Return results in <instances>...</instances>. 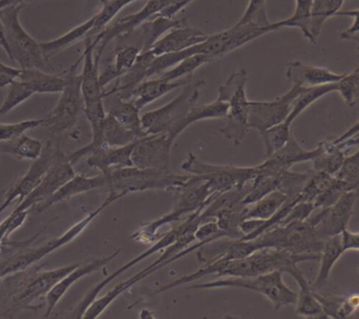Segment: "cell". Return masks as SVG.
<instances>
[{
  "mask_svg": "<svg viewBox=\"0 0 359 319\" xmlns=\"http://www.w3.org/2000/svg\"><path fill=\"white\" fill-rule=\"evenodd\" d=\"M306 260H319V254H293L285 250L266 247L238 259L224 260L217 258L208 260L203 262V268L196 272L180 277L167 285H163L161 289L157 290L156 293H163L174 287L190 283L191 281L198 280L203 277H254L273 271L287 273L295 279L296 283H300L306 280V278L304 273L298 268V264Z\"/></svg>",
  "mask_w": 359,
  "mask_h": 319,
  "instance_id": "obj_1",
  "label": "cell"
},
{
  "mask_svg": "<svg viewBox=\"0 0 359 319\" xmlns=\"http://www.w3.org/2000/svg\"><path fill=\"white\" fill-rule=\"evenodd\" d=\"M107 186L110 192L123 195L149 190L180 192L189 186L193 176L178 175L170 170L138 169L136 167L113 170L107 174Z\"/></svg>",
  "mask_w": 359,
  "mask_h": 319,
  "instance_id": "obj_2",
  "label": "cell"
},
{
  "mask_svg": "<svg viewBox=\"0 0 359 319\" xmlns=\"http://www.w3.org/2000/svg\"><path fill=\"white\" fill-rule=\"evenodd\" d=\"M205 85L203 79L192 81L184 86V89L169 104L149 111L140 116L142 130L148 135L167 134L171 142L184 132V118L193 107L196 106L201 95V89Z\"/></svg>",
  "mask_w": 359,
  "mask_h": 319,
  "instance_id": "obj_3",
  "label": "cell"
},
{
  "mask_svg": "<svg viewBox=\"0 0 359 319\" xmlns=\"http://www.w3.org/2000/svg\"><path fill=\"white\" fill-rule=\"evenodd\" d=\"M24 6H10L0 10V22L3 24L6 41L9 47L10 60L16 62L20 69H39L51 70L52 66L48 62L41 43L33 39L22 26L20 14Z\"/></svg>",
  "mask_w": 359,
  "mask_h": 319,
  "instance_id": "obj_4",
  "label": "cell"
},
{
  "mask_svg": "<svg viewBox=\"0 0 359 319\" xmlns=\"http://www.w3.org/2000/svg\"><path fill=\"white\" fill-rule=\"evenodd\" d=\"M123 195L118 194V193L110 192V195L107 197L106 201L100 207L96 208L94 211L90 212L81 222L71 226L68 231H66L60 237H56V238L48 241L47 243L41 245V247H29V249L20 250V251L15 252V253H12L9 257L5 258L3 262H0V278L26 270L29 266L34 264L35 262H39V260L55 252L56 250L68 245L71 241L74 240L79 234H81L104 209H107L109 205H112L115 201L123 198Z\"/></svg>",
  "mask_w": 359,
  "mask_h": 319,
  "instance_id": "obj_5",
  "label": "cell"
},
{
  "mask_svg": "<svg viewBox=\"0 0 359 319\" xmlns=\"http://www.w3.org/2000/svg\"><path fill=\"white\" fill-rule=\"evenodd\" d=\"M254 250H285L293 254H314L318 255L323 250L325 239L317 234L316 230L304 222H295L285 226H274L251 239Z\"/></svg>",
  "mask_w": 359,
  "mask_h": 319,
  "instance_id": "obj_6",
  "label": "cell"
},
{
  "mask_svg": "<svg viewBox=\"0 0 359 319\" xmlns=\"http://www.w3.org/2000/svg\"><path fill=\"white\" fill-rule=\"evenodd\" d=\"M247 83V71L239 70L232 73L226 83L218 88V100L229 106L226 125L220 129V133L235 146H239L250 132L248 125L250 100L245 93Z\"/></svg>",
  "mask_w": 359,
  "mask_h": 319,
  "instance_id": "obj_7",
  "label": "cell"
},
{
  "mask_svg": "<svg viewBox=\"0 0 359 319\" xmlns=\"http://www.w3.org/2000/svg\"><path fill=\"white\" fill-rule=\"evenodd\" d=\"M192 180L184 190L180 191V196L173 209L161 216L158 219L142 224L131 236L132 240L142 243H152L157 240V231L161 226L180 222L186 216L191 215L205 205L209 197L213 194V190L205 180L198 176L192 175Z\"/></svg>",
  "mask_w": 359,
  "mask_h": 319,
  "instance_id": "obj_8",
  "label": "cell"
},
{
  "mask_svg": "<svg viewBox=\"0 0 359 319\" xmlns=\"http://www.w3.org/2000/svg\"><path fill=\"white\" fill-rule=\"evenodd\" d=\"M283 273L279 271L257 275L254 277H226L209 283H195L190 289H216V287H241L257 292L266 296L275 310L285 306H295L297 293L290 289L283 279Z\"/></svg>",
  "mask_w": 359,
  "mask_h": 319,
  "instance_id": "obj_9",
  "label": "cell"
},
{
  "mask_svg": "<svg viewBox=\"0 0 359 319\" xmlns=\"http://www.w3.org/2000/svg\"><path fill=\"white\" fill-rule=\"evenodd\" d=\"M94 48L86 43V49L79 60L71 66V70L77 68L83 60L81 74V94L83 98V111L91 125L92 134L96 133L102 127L107 116L104 110V94L100 83V62L94 58Z\"/></svg>",
  "mask_w": 359,
  "mask_h": 319,
  "instance_id": "obj_10",
  "label": "cell"
},
{
  "mask_svg": "<svg viewBox=\"0 0 359 319\" xmlns=\"http://www.w3.org/2000/svg\"><path fill=\"white\" fill-rule=\"evenodd\" d=\"M184 171L191 175L198 176L205 180L213 192H226L236 186H243L251 182L257 169L254 167H237V165H212L203 163L196 155L190 153L188 158L180 165Z\"/></svg>",
  "mask_w": 359,
  "mask_h": 319,
  "instance_id": "obj_11",
  "label": "cell"
},
{
  "mask_svg": "<svg viewBox=\"0 0 359 319\" xmlns=\"http://www.w3.org/2000/svg\"><path fill=\"white\" fill-rule=\"evenodd\" d=\"M66 85L62 96L53 110L45 117V125L52 133L60 134L72 129L83 111V98L81 94V75L74 74V70L66 71Z\"/></svg>",
  "mask_w": 359,
  "mask_h": 319,
  "instance_id": "obj_12",
  "label": "cell"
},
{
  "mask_svg": "<svg viewBox=\"0 0 359 319\" xmlns=\"http://www.w3.org/2000/svg\"><path fill=\"white\" fill-rule=\"evenodd\" d=\"M358 198V191L344 192L333 205L323 209L314 210L306 222L316 230L323 239L341 234L354 213Z\"/></svg>",
  "mask_w": 359,
  "mask_h": 319,
  "instance_id": "obj_13",
  "label": "cell"
},
{
  "mask_svg": "<svg viewBox=\"0 0 359 319\" xmlns=\"http://www.w3.org/2000/svg\"><path fill=\"white\" fill-rule=\"evenodd\" d=\"M201 210H203V208H201V209L195 211L194 213L189 215L188 217H187L186 219L182 222V224L174 226V228H172L171 230L168 231L167 233H165L163 236L159 237V238L155 241L154 245H151V247H149L148 250H146L144 253L136 256L135 258L130 260V262H128L127 264H123V266H121V268L117 269V270L115 271V272H113L110 276L107 277V278H104V280L100 281V283H97V285H96L95 287H94L93 289H92L91 291H90L89 293L86 295V297L83 298V301H81L79 306H77L76 315H75V317H77V318H83V313H85L86 308L90 306V304H91L93 300H95L96 298H97V295L100 293V292H102V290L104 289V287H107V285H108L111 281H113L115 278H117L119 275L123 274V273H125L126 271L129 270V269L133 268L134 266L140 264V262L146 259V258L150 257V256H152L153 254L157 253V252L163 251V250H165V247H168L170 245H172V243H173L174 241H175L176 239H177L178 237H180V235H182V233H184V231L189 228V226H192L193 222L196 220V218L198 217L199 214H201Z\"/></svg>",
  "mask_w": 359,
  "mask_h": 319,
  "instance_id": "obj_14",
  "label": "cell"
},
{
  "mask_svg": "<svg viewBox=\"0 0 359 319\" xmlns=\"http://www.w3.org/2000/svg\"><path fill=\"white\" fill-rule=\"evenodd\" d=\"M304 88L293 85L285 95L274 100H250L248 111V125L250 130H255L260 134L269 128L285 121L291 112L294 100L304 91Z\"/></svg>",
  "mask_w": 359,
  "mask_h": 319,
  "instance_id": "obj_15",
  "label": "cell"
},
{
  "mask_svg": "<svg viewBox=\"0 0 359 319\" xmlns=\"http://www.w3.org/2000/svg\"><path fill=\"white\" fill-rule=\"evenodd\" d=\"M159 11H161V4L158 0H148L140 11L115 20L111 26L106 27L102 32L95 35L94 39L87 37L86 43L91 45L94 49H97V53L94 55L96 62H100L102 53L111 41L132 34L134 31L140 28L144 22L158 14Z\"/></svg>",
  "mask_w": 359,
  "mask_h": 319,
  "instance_id": "obj_16",
  "label": "cell"
},
{
  "mask_svg": "<svg viewBox=\"0 0 359 319\" xmlns=\"http://www.w3.org/2000/svg\"><path fill=\"white\" fill-rule=\"evenodd\" d=\"M75 174L76 172L73 169L72 163L60 151H58L53 165L48 170L43 179L22 203H18L13 212L15 213L22 211L30 212L33 208L48 201L62 184H66Z\"/></svg>",
  "mask_w": 359,
  "mask_h": 319,
  "instance_id": "obj_17",
  "label": "cell"
},
{
  "mask_svg": "<svg viewBox=\"0 0 359 319\" xmlns=\"http://www.w3.org/2000/svg\"><path fill=\"white\" fill-rule=\"evenodd\" d=\"M58 151L60 150L54 147L52 142H48L43 146L41 156L36 161H33L28 172L8 191L3 203H0V215L14 201H18V203H22L36 188L37 184L43 179L48 170L53 165Z\"/></svg>",
  "mask_w": 359,
  "mask_h": 319,
  "instance_id": "obj_18",
  "label": "cell"
},
{
  "mask_svg": "<svg viewBox=\"0 0 359 319\" xmlns=\"http://www.w3.org/2000/svg\"><path fill=\"white\" fill-rule=\"evenodd\" d=\"M359 123H356L346 133L332 142H319L316 154L312 159L313 171L335 175L346 158V153L353 147L358 146Z\"/></svg>",
  "mask_w": 359,
  "mask_h": 319,
  "instance_id": "obj_19",
  "label": "cell"
},
{
  "mask_svg": "<svg viewBox=\"0 0 359 319\" xmlns=\"http://www.w3.org/2000/svg\"><path fill=\"white\" fill-rule=\"evenodd\" d=\"M173 144L167 134H155L140 138L132 152L133 167L144 170H169Z\"/></svg>",
  "mask_w": 359,
  "mask_h": 319,
  "instance_id": "obj_20",
  "label": "cell"
},
{
  "mask_svg": "<svg viewBox=\"0 0 359 319\" xmlns=\"http://www.w3.org/2000/svg\"><path fill=\"white\" fill-rule=\"evenodd\" d=\"M315 154H316V149L311 151L306 150L292 135L283 148L279 149L270 156L266 157L264 163L256 165V169L258 173L278 175L281 172L291 169L297 163L312 161Z\"/></svg>",
  "mask_w": 359,
  "mask_h": 319,
  "instance_id": "obj_21",
  "label": "cell"
},
{
  "mask_svg": "<svg viewBox=\"0 0 359 319\" xmlns=\"http://www.w3.org/2000/svg\"><path fill=\"white\" fill-rule=\"evenodd\" d=\"M81 264H69V266H62V268L55 269V270L45 271V272L39 273L35 275L26 285L24 289L15 296V304L18 306L28 308L29 306L37 300L46 297L47 294L51 291L52 287L64 278L68 273L76 269Z\"/></svg>",
  "mask_w": 359,
  "mask_h": 319,
  "instance_id": "obj_22",
  "label": "cell"
},
{
  "mask_svg": "<svg viewBox=\"0 0 359 319\" xmlns=\"http://www.w3.org/2000/svg\"><path fill=\"white\" fill-rule=\"evenodd\" d=\"M119 253H121V249H117L116 251L113 252L110 255L92 260L91 262L87 264H81L76 269L68 273L64 278L60 279V280L52 287L51 291L47 294V296H46V304H47V311H46L45 315L46 318L52 314V312H53L55 306H57L60 300L66 295L67 292L71 289V287H72L75 283H77V281L83 278V277L88 276V275L91 274V273L100 270L102 266L112 262Z\"/></svg>",
  "mask_w": 359,
  "mask_h": 319,
  "instance_id": "obj_23",
  "label": "cell"
},
{
  "mask_svg": "<svg viewBox=\"0 0 359 319\" xmlns=\"http://www.w3.org/2000/svg\"><path fill=\"white\" fill-rule=\"evenodd\" d=\"M106 177L102 174L98 176H86L75 174L66 184H62L48 201L33 208L31 211L43 213V212L47 211V210L53 207L56 203L68 201V199L72 198V197L76 196V195L91 192V191L97 190V189L106 188Z\"/></svg>",
  "mask_w": 359,
  "mask_h": 319,
  "instance_id": "obj_24",
  "label": "cell"
},
{
  "mask_svg": "<svg viewBox=\"0 0 359 319\" xmlns=\"http://www.w3.org/2000/svg\"><path fill=\"white\" fill-rule=\"evenodd\" d=\"M208 37L209 34L194 27L189 26L188 24L186 26L173 29L163 35L154 43L150 51L155 56L174 53V52L182 51L193 46L198 45L205 41Z\"/></svg>",
  "mask_w": 359,
  "mask_h": 319,
  "instance_id": "obj_25",
  "label": "cell"
},
{
  "mask_svg": "<svg viewBox=\"0 0 359 319\" xmlns=\"http://www.w3.org/2000/svg\"><path fill=\"white\" fill-rule=\"evenodd\" d=\"M138 140L123 147H107L96 149L88 155L87 163L89 167L98 169L102 174L109 173L113 170L133 167L132 152Z\"/></svg>",
  "mask_w": 359,
  "mask_h": 319,
  "instance_id": "obj_26",
  "label": "cell"
},
{
  "mask_svg": "<svg viewBox=\"0 0 359 319\" xmlns=\"http://www.w3.org/2000/svg\"><path fill=\"white\" fill-rule=\"evenodd\" d=\"M191 81H192V76L184 77L174 81H165L159 76L155 79H146L130 92L126 100H131L140 110H142V108L163 97L169 92L177 88L184 87Z\"/></svg>",
  "mask_w": 359,
  "mask_h": 319,
  "instance_id": "obj_27",
  "label": "cell"
},
{
  "mask_svg": "<svg viewBox=\"0 0 359 319\" xmlns=\"http://www.w3.org/2000/svg\"><path fill=\"white\" fill-rule=\"evenodd\" d=\"M104 104L107 114L114 117L121 125L133 132L136 137L140 140L148 136L142 130L140 110L131 100H125L117 94H108L104 92Z\"/></svg>",
  "mask_w": 359,
  "mask_h": 319,
  "instance_id": "obj_28",
  "label": "cell"
},
{
  "mask_svg": "<svg viewBox=\"0 0 359 319\" xmlns=\"http://www.w3.org/2000/svg\"><path fill=\"white\" fill-rule=\"evenodd\" d=\"M344 74L332 72L329 69L311 66L304 62H290L285 71V77L293 85L300 87H316V86L336 83L344 77Z\"/></svg>",
  "mask_w": 359,
  "mask_h": 319,
  "instance_id": "obj_29",
  "label": "cell"
},
{
  "mask_svg": "<svg viewBox=\"0 0 359 319\" xmlns=\"http://www.w3.org/2000/svg\"><path fill=\"white\" fill-rule=\"evenodd\" d=\"M188 25V18H169L155 15L140 26L142 29V49L140 52L150 51L154 43L170 31Z\"/></svg>",
  "mask_w": 359,
  "mask_h": 319,
  "instance_id": "obj_30",
  "label": "cell"
},
{
  "mask_svg": "<svg viewBox=\"0 0 359 319\" xmlns=\"http://www.w3.org/2000/svg\"><path fill=\"white\" fill-rule=\"evenodd\" d=\"M140 54V49L134 46L118 48L115 51L113 62L107 65L102 71H100V83L102 89L104 90L109 83L126 74L135 64Z\"/></svg>",
  "mask_w": 359,
  "mask_h": 319,
  "instance_id": "obj_31",
  "label": "cell"
},
{
  "mask_svg": "<svg viewBox=\"0 0 359 319\" xmlns=\"http://www.w3.org/2000/svg\"><path fill=\"white\" fill-rule=\"evenodd\" d=\"M18 79L26 83L34 94L62 93L66 85V77L49 74L39 69H25L20 71Z\"/></svg>",
  "mask_w": 359,
  "mask_h": 319,
  "instance_id": "obj_32",
  "label": "cell"
},
{
  "mask_svg": "<svg viewBox=\"0 0 359 319\" xmlns=\"http://www.w3.org/2000/svg\"><path fill=\"white\" fill-rule=\"evenodd\" d=\"M312 290L313 294L323 308L325 318H346L356 312L358 308L359 299L357 294L348 297H341V296L330 295V294H323L317 292L316 290Z\"/></svg>",
  "mask_w": 359,
  "mask_h": 319,
  "instance_id": "obj_33",
  "label": "cell"
},
{
  "mask_svg": "<svg viewBox=\"0 0 359 319\" xmlns=\"http://www.w3.org/2000/svg\"><path fill=\"white\" fill-rule=\"evenodd\" d=\"M342 254H344V250H342L340 234L325 239L323 250L319 254V260H320L319 272L313 283L312 289L323 287L327 283V279L331 275L332 269Z\"/></svg>",
  "mask_w": 359,
  "mask_h": 319,
  "instance_id": "obj_34",
  "label": "cell"
},
{
  "mask_svg": "<svg viewBox=\"0 0 359 319\" xmlns=\"http://www.w3.org/2000/svg\"><path fill=\"white\" fill-rule=\"evenodd\" d=\"M344 0H312L309 16V31L312 43H316L323 25L341 10Z\"/></svg>",
  "mask_w": 359,
  "mask_h": 319,
  "instance_id": "obj_35",
  "label": "cell"
},
{
  "mask_svg": "<svg viewBox=\"0 0 359 319\" xmlns=\"http://www.w3.org/2000/svg\"><path fill=\"white\" fill-rule=\"evenodd\" d=\"M43 142L30 136L22 135L13 140H0V155H11L20 161H36L43 150Z\"/></svg>",
  "mask_w": 359,
  "mask_h": 319,
  "instance_id": "obj_36",
  "label": "cell"
},
{
  "mask_svg": "<svg viewBox=\"0 0 359 319\" xmlns=\"http://www.w3.org/2000/svg\"><path fill=\"white\" fill-rule=\"evenodd\" d=\"M95 15L92 16L87 22H83V24L77 26L76 28L65 33L64 35L58 37V39L46 41V43H41V47L43 49V53H45L46 57L49 60L51 56L55 55V54L62 52V50L74 45L76 41H81L83 37H87L90 31L93 28L94 24H95Z\"/></svg>",
  "mask_w": 359,
  "mask_h": 319,
  "instance_id": "obj_37",
  "label": "cell"
},
{
  "mask_svg": "<svg viewBox=\"0 0 359 319\" xmlns=\"http://www.w3.org/2000/svg\"><path fill=\"white\" fill-rule=\"evenodd\" d=\"M287 197L280 191L276 190L260 198L251 205H245L243 218L249 219L266 220L272 217L281 205L287 201Z\"/></svg>",
  "mask_w": 359,
  "mask_h": 319,
  "instance_id": "obj_38",
  "label": "cell"
},
{
  "mask_svg": "<svg viewBox=\"0 0 359 319\" xmlns=\"http://www.w3.org/2000/svg\"><path fill=\"white\" fill-rule=\"evenodd\" d=\"M337 87L336 83H327V85L316 86V87H306L304 91L294 100L292 104L291 112L285 121L293 123V121L304 112L309 107L312 106L315 102L323 98L327 94L336 92Z\"/></svg>",
  "mask_w": 359,
  "mask_h": 319,
  "instance_id": "obj_39",
  "label": "cell"
},
{
  "mask_svg": "<svg viewBox=\"0 0 359 319\" xmlns=\"http://www.w3.org/2000/svg\"><path fill=\"white\" fill-rule=\"evenodd\" d=\"M213 60H215L212 56L208 55V54H195V55L184 58V60L178 62L173 68L161 73L158 76L165 79V81H178V79H184V77L192 76L193 73L197 69L213 62Z\"/></svg>",
  "mask_w": 359,
  "mask_h": 319,
  "instance_id": "obj_40",
  "label": "cell"
},
{
  "mask_svg": "<svg viewBox=\"0 0 359 319\" xmlns=\"http://www.w3.org/2000/svg\"><path fill=\"white\" fill-rule=\"evenodd\" d=\"M228 110V104L218 98L210 104H203V106H194L184 118V125H182L184 131L197 121H205V119L226 118Z\"/></svg>",
  "mask_w": 359,
  "mask_h": 319,
  "instance_id": "obj_41",
  "label": "cell"
},
{
  "mask_svg": "<svg viewBox=\"0 0 359 319\" xmlns=\"http://www.w3.org/2000/svg\"><path fill=\"white\" fill-rule=\"evenodd\" d=\"M100 1H102V8L100 12L95 14V24L87 36L90 39L102 32L116 18L117 14L123 8L134 3L136 0H100Z\"/></svg>",
  "mask_w": 359,
  "mask_h": 319,
  "instance_id": "obj_42",
  "label": "cell"
},
{
  "mask_svg": "<svg viewBox=\"0 0 359 319\" xmlns=\"http://www.w3.org/2000/svg\"><path fill=\"white\" fill-rule=\"evenodd\" d=\"M334 182H335V177L333 175L310 170L308 179L300 193V201L314 203L315 199L327 190Z\"/></svg>",
  "mask_w": 359,
  "mask_h": 319,
  "instance_id": "obj_43",
  "label": "cell"
},
{
  "mask_svg": "<svg viewBox=\"0 0 359 319\" xmlns=\"http://www.w3.org/2000/svg\"><path fill=\"white\" fill-rule=\"evenodd\" d=\"M296 313L300 316L325 318L323 308L313 294L312 287L308 281L299 285V292L295 302Z\"/></svg>",
  "mask_w": 359,
  "mask_h": 319,
  "instance_id": "obj_44",
  "label": "cell"
},
{
  "mask_svg": "<svg viewBox=\"0 0 359 319\" xmlns=\"http://www.w3.org/2000/svg\"><path fill=\"white\" fill-rule=\"evenodd\" d=\"M291 127V123L283 121L260 133L266 147V157L270 156L287 144L292 136Z\"/></svg>",
  "mask_w": 359,
  "mask_h": 319,
  "instance_id": "obj_45",
  "label": "cell"
},
{
  "mask_svg": "<svg viewBox=\"0 0 359 319\" xmlns=\"http://www.w3.org/2000/svg\"><path fill=\"white\" fill-rule=\"evenodd\" d=\"M359 153L346 155L344 163L336 172L334 177L344 184L348 191H358L359 186Z\"/></svg>",
  "mask_w": 359,
  "mask_h": 319,
  "instance_id": "obj_46",
  "label": "cell"
},
{
  "mask_svg": "<svg viewBox=\"0 0 359 319\" xmlns=\"http://www.w3.org/2000/svg\"><path fill=\"white\" fill-rule=\"evenodd\" d=\"M33 95H34V93L26 83H22L18 79H15L9 86L7 96H6L3 104L0 106V116H4V115L11 112L20 104L30 100Z\"/></svg>",
  "mask_w": 359,
  "mask_h": 319,
  "instance_id": "obj_47",
  "label": "cell"
},
{
  "mask_svg": "<svg viewBox=\"0 0 359 319\" xmlns=\"http://www.w3.org/2000/svg\"><path fill=\"white\" fill-rule=\"evenodd\" d=\"M337 90L344 102L348 107H355L359 96V68H355L351 73H344V77L336 83Z\"/></svg>",
  "mask_w": 359,
  "mask_h": 319,
  "instance_id": "obj_48",
  "label": "cell"
},
{
  "mask_svg": "<svg viewBox=\"0 0 359 319\" xmlns=\"http://www.w3.org/2000/svg\"><path fill=\"white\" fill-rule=\"evenodd\" d=\"M45 118L28 119V121H20L14 123H0V140L7 142L13 140L30 130L36 129L39 127H43Z\"/></svg>",
  "mask_w": 359,
  "mask_h": 319,
  "instance_id": "obj_49",
  "label": "cell"
},
{
  "mask_svg": "<svg viewBox=\"0 0 359 319\" xmlns=\"http://www.w3.org/2000/svg\"><path fill=\"white\" fill-rule=\"evenodd\" d=\"M255 24L260 27H270L272 22L266 15V0H250L245 13L237 25Z\"/></svg>",
  "mask_w": 359,
  "mask_h": 319,
  "instance_id": "obj_50",
  "label": "cell"
},
{
  "mask_svg": "<svg viewBox=\"0 0 359 319\" xmlns=\"http://www.w3.org/2000/svg\"><path fill=\"white\" fill-rule=\"evenodd\" d=\"M314 210L315 208L313 203L299 201V203H295L293 205L291 211L287 214V216L277 226H285V224L295 222H304V220L310 217L311 214L314 212Z\"/></svg>",
  "mask_w": 359,
  "mask_h": 319,
  "instance_id": "obj_51",
  "label": "cell"
},
{
  "mask_svg": "<svg viewBox=\"0 0 359 319\" xmlns=\"http://www.w3.org/2000/svg\"><path fill=\"white\" fill-rule=\"evenodd\" d=\"M161 4V11L156 15L174 18L180 13L187 6L190 5L194 0H158Z\"/></svg>",
  "mask_w": 359,
  "mask_h": 319,
  "instance_id": "obj_52",
  "label": "cell"
},
{
  "mask_svg": "<svg viewBox=\"0 0 359 319\" xmlns=\"http://www.w3.org/2000/svg\"><path fill=\"white\" fill-rule=\"evenodd\" d=\"M20 71L22 70L20 68H13L0 62V88L5 89L9 87L15 79H18Z\"/></svg>",
  "mask_w": 359,
  "mask_h": 319,
  "instance_id": "obj_53",
  "label": "cell"
},
{
  "mask_svg": "<svg viewBox=\"0 0 359 319\" xmlns=\"http://www.w3.org/2000/svg\"><path fill=\"white\" fill-rule=\"evenodd\" d=\"M340 236H341L344 253H346V251H358L359 233L352 232V231H348V229H346V230L342 231Z\"/></svg>",
  "mask_w": 359,
  "mask_h": 319,
  "instance_id": "obj_54",
  "label": "cell"
},
{
  "mask_svg": "<svg viewBox=\"0 0 359 319\" xmlns=\"http://www.w3.org/2000/svg\"><path fill=\"white\" fill-rule=\"evenodd\" d=\"M352 26L348 29V30L344 31V32L340 33V39H344V41H353L355 43H358L359 41V14L358 15L355 16L353 18Z\"/></svg>",
  "mask_w": 359,
  "mask_h": 319,
  "instance_id": "obj_55",
  "label": "cell"
},
{
  "mask_svg": "<svg viewBox=\"0 0 359 319\" xmlns=\"http://www.w3.org/2000/svg\"><path fill=\"white\" fill-rule=\"evenodd\" d=\"M39 0H0V10L10 7V6H25V4L34 3Z\"/></svg>",
  "mask_w": 359,
  "mask_h": 319,
  "instance_id": "obj_56",
  "label": "cell"
},
{
  "mask_svg": "<svg viewBox=\"0 0 359 319\" xmlns=\"http://www.w3.org/2000/svg\"><path fill=\"white\" fill-rule=\"evenodd\" d=\"M0 47L5 50L6 53L9 54V47H8L7 41H6L5 33H4L3 24L0 22Z\"/></svg>",
  "mask_w": 359,
  "mask_h": 319,
  "instance_id": "obj_57",
  "label": "cell"
},
{
  "mask_svg": "<svg viewBox=\"0 0 359 319\" xmlns=\"http://www.w3.org/2000/svg\"><path fill=\"white\" fill-rule=\"evenodd\" d=\"M344 1H346V0H344Z\"/></svg>",
  "mask_w": 359,
  "mask_h": 319,
  "instance_id": "obj_58",
  "label": "cell"
}]
</instances>
